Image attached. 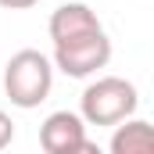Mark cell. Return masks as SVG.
Here are the masks:
<instances>
[{
  "label": "cell",
  "instance_id": "1",
  "mask_svg": "<svg viewBox=\"0 0 154 154\" xmlns=\"http://www.w3.org/2000/svg\"><path fill=\"white\" fill-rule=\"evenodd\" d=\"M54 86V61L47 54H39L32 47L11 54V61L4 65V93L11 97L14 108H39L50 97Z\"/></svg>",
  "mask_w": 154,
  "mask_h": 154
},
{
  "label": "cell",
  "instance_id": "2",
  "mask_svg": "<svg viewBox=\"0 0 154 154\" xmlns=\"http://www.w3.org/2000/svg\"><path fill=\"white\" fill-rule=\"evenodd\" d=\"M140 108V93L129 79L104 75L97 82H90L79 97V115L86 125H115L122 118L136 115Z\"/></svg>",
  "mask_w": 154,
  "mask_h": 154
},
{
  "label": "cell",
  "instance_id": "3",
  "mask_svg": "<svg viewBox=\"0 0 154 154\" xmlns=\"http://www.w3.org/2000/svg\"><path fill=\"white\" fill-rule=\"evenodd\" d=\"M108 61H111V39H108L104 29H93V32L54 43V68H61L68 79L97 75Z\"/></svg>",
  "mask_w": 154,
  "mask_h": 154
},
{
  "label": "cell",
  "instance_id": "4",
  "mask_svg": "<svg viewBox=\"0 0 154 154\" xmlns=\"http://www.w3.org/2000/svg\"><path fill=\"white\" fill-rule=\"evenodd\" d=\"M39 147L47 154H93L97 147L86 140V122L75 111H54L39 125Z\"/></svg>",
  "mask_w": 154,
  "mask_h": 154
},
{
  "label": "cell",
  "instance_id": "5",
  "mask_svg": "<svg viewBox=\"0 0 154 154\" xmlns=\"http://www.w3.org/2000/svg\"><path fill=\"white\" fill-rule=\"evenodd\" d=\"M47 29H50V39H54V43H61V39H72V36H82V32L100 29V18H97L86 4L68 0V4L54 7V14H50Z\"/></svg>",
  "mask_w": 154,
  "mask_h": 154
},
{
  "label": "cell",
  "instance_id": "6",
  "mask_svg": "<svg viewBox=\"0 0 154 154\" xmlns=\"http://www.w3.org/2000/svg\"><path fill=\"white\" fill-rule=\"evenodd\" d=\"M154 151V129L143 118H122L111 133V154H151Z\"/></svg>",
  "mask_w": 154,
  "mask_h": 154
},
{
  "label": "cell",
  "instance_id": "7",
  "mask_svg": "<svg viewBox=\"0 0 154 154\" xmlns=\"http://www.w3.org/2000/svg\"><path fill=\"white\" fill-rule=\"evenodd\" d=\"M11 140H14V122H11L7 111H0V151L11 147Z\"/></svg>",
  "mask_w": 154,
  "mask_h": 154
},
{
  "label": "cell",
  "instance_id": "8",
  "mask_svg": "<svg viewBox=\"0 0 154 154\" xmlns=\"http://www.w3.org/2000/svg\"><path fill=\"white\" fill-rule=\"evenodd\" d=\"M36 0H0V7H7V11H25V7H32Z\"/></svg>",
  "mask_w": 154,
  "mask_h": 154
}]
</instances>
